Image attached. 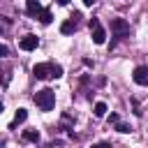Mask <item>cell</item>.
Returning a JSON list of instances; mask_svg holds the SVG:
<instances>
[{"instance_id":"6da1fadb","label":"cell","mask_w":148,"mask_h":148,"mask_svg":"<svg viewBox=\"0 0 148 148\" xmlns=\"http://www.w3.org/2000/svg\"><path fill=\"white\" fill-rule=\"evenodd\" d=\"M32 76L35 79H60L62 76V67L56 62H37L32 67Z\"/></svg>"},{"instance_id":"7a4b0ae2","label":"cell","mask_w":148,"mask_h":148,"mask_svg":"<svg viewBox=\"0 0 148 148\" xmlns=\"http://www.w3.org/2000/svg\"><path fill=\"white\" fill-rule=\"evenodd\" d=\"M111 32H113V39H111V46L109 49H113L120 39H127L130 32H132V28H130V23L125 18H111Z\"/></svg>"},{"instance_id":"3957f363","label":"cell","mask_w":148,"mask_h":148,"mask_svg":"<svg viewBox=\"0 0 148 148\" xmlns=\"http://www.w3.org/2000/svg\"><path fill=\"white\" fill-rule=\"evenodd\" d=\"M32 99H35V104L39 106V111H51V109L56 106V92H53L51 88H42V90H37Z\"/></svg>"},{"instance_id":"277c9868","label":"cell","mask_w":148,"mask_h":148,"mask_svg":"<svg viewBox=\"0 0 148 148\" xmlns=\"http://www.w3.org/2000/svg\"><path fill=\"white\" fill-rule=\"evenodd\" d=\"M88 28H90V35H92V42L95 44H104L106 42V30L102 28V23L97 18H90L88 21Z\"/></svg>"},{"instance_id":"5b68a950","label":"cell","mask_w":148,"mask_h":148,"mask_svg":"<svg viewBox=\"0 0 148 148\" xmlns=\"http://www.w3.org/2000/svg\"><path fill=\"white\" fill-rule=\"evenodd\" d=\"M39 46V37L37 35H25V37H21V42H18V49L21 51H35Z\"/></svg>"},{"instance_id":"8992f818","label":"cell","mask_w":148,"mask_h":148,"mask_svg":"<svg viewBox=\"0 0 148 148\" xmlns=\"http://www.w3.org/2000/svg\"><path fill=\"white\" fill-rule=\"evenodd\" d=\"M132 79H134V83H139V86H148V65H139V67H134Z\"/></svg>"},{"instance_id":"52a82bcc","label":"cell","mask_w":148,"mask_h":148,"mask_svg":"<svg viewBox=\"0 0 148 148\" xmlns=\"http://www.w3.org/2000/svg\"><path fill=\"white\" fill-rule=\"evenodd\" d=\"M76 28H79V18H74V16H69L67 21L60 23V32L62 35H72V32H76Z\"/></svg>"},{"instance_id":"ba28073f","label":"cell","mask_w":148,"mask_h":148,"mask_svg":"<svg viewBox=\"0 0 148 148\" xmlns=\"http://www.w3.org/2000/svg\"><path fill=\"white\" fill-rule=\"evenodd\" d=\"M42 9H44V7H42V5L37 2V0H25V12H28V16H32V18H37Z\"/></svg>"},{"instance_id":"9c48e42d","label":"cell","mask_w":148,"mask_h":148,"mask_svg":"<svg viewBox=\"0 0 148 148\" xmlns=\"http://www.w3.org/2000/svg\"><path fill=\"white\" fill-rule=\"evenodd\" d=\"M25 118H28V111H25V109H18V111L14 113V120L9 123V130H16V127H18V125H21Z\"/></svg>"},{"instance_id":"30bf717a","label":"cell","mask_w":148,"mask_h":148,"mask_svg":"<svg viewBox=\"0 0 148 148\" xmlns=\"http://www.w3.org/2000/svg\"><path fill=\"white\" fill-rule=\"evenodd\" d=\"M37 18H39V23H42V25H49V23L53 21V16H51V9H46V7H44V9L39 12V16H37Z\"/></svg>"},{"instance_id":"8fae6325","label":"cell","mask_w":148,"mask_h":148,"mask_svg":"<svg viewBox=\"0 0 148 148\" xmlns=\"http://www.w3.org/2000/svg\"><path fill=\"white\" fill-rule=\"evenodd\" d=\"M74 127V118L69 116V113H62V118H60V130H72Z\"/></svg>"},{"instance_id":"7c38bea8","label":"cell","mask_w":148,"mask_h":148,"mask_svg":"<svg viewBox=\"0 0 148 148\" xmlns=\"http://www.w3.org/2000/svg\"><path fill=\"white\" fill-rule=\"evenodd\" d=\"M23 141L37 143V141H39V132H37V130H25V132H23Z\"/></svg>"},{"instance_id":"4fadbf2b","label":"cell","mask_w":148,"mask_h":148,"mask_svg":"<svg viewBox=\"0 0 148 148\" xmlns=\"http://www.w3.org/2000/svg\"><path fill=\"white\" fill-rule=\"evenodd\" d=\"M92 113H95L97 118H104V116H106V104H104V102H97V104H95V111H92Z\"/></svg>"},{"instance_id":"5bb4252c","label":"cell","mask_w":148,"mask_h":148,"mask_svg":"<svg viewBox=\"0 0 148 148\" xmlns=\"http://www.w3.org/2000/svg\"><path fill=\"white\" fill-rule=\"evenodd\" d=\"M116 130H118L120 134H130V132H132V127H130L127 123H116Z\"/></svg>"},{"instance_id":"9a60e30c","label":"cell","mask_w":148,"mask_h":148,"mask_svg":"<svg viewBox=\"0 0 148 148\" xmlns=\"http://www.w3.org/2000/svg\"><path fill=\"white\" fill-rule=\"evenodd\" d=\"M106 120H109V125H116V123H120V116H118V113H111Z\"/></svg>"},{"instance_id":"2e32d148","label":"cell","mask_w":148,"mask_h":148,"mask_svg":"<svg viewBox=\"0 0 148 148\" xmlns=\"http://www.w3.org/2000/svg\"><path fill=\"white\" fill-rule=\"evenodd\" d=\"M7 53H9V49H7V44H2L0 46V56H7Z\"/></svg>"},{"instance_id":"e0dca14e","label":"cell","mask_w":148,"mask_h":148,"mask_svg":"<svg viewBox=\"0 0 148 148\" xmlns=\"http://www.w3.org/2000/svg\"><path fill=\"white\" fill-rule=\"evenodd\" d=\"M95 2H97V0H83V5H86V7H92Z\"/></svg>"},{"instance_id":"ac0fdd59","label":"cell","mask_w":148,"mask_h":148,"mask_svg":"<svg viewBox=\"0 0 148 148\" xmlns=\"http://www.w3.org/2000/svg\"><path fill=\"white\" fill-rule=\"evenodd\" d=\"M56 2H58V5H62V7H65V5H69V0H56Z\"/></svg>"}]
</instances>
